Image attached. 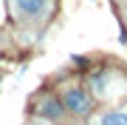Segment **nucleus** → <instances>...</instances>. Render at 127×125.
<instances>
[{
    "instance_id": "obj_1",
    "label": "nucleus",
    "mask_w": 127,
    "mask_h": 125,
    "mask_svg": "<svg viewBox=\"0 0 127 125\" xmlns=\"http://www.w3.org/2000/svg\"><path fill=\"white\" fill-rule=\"evenodd\" d=\"M65 105H68L73 114H88L91 111V100H88V94L82 91V88H68V91H65Z\"/></svg>"
},
{
    "instance_id": "obj_2",
    "label": "nucleus",
    "mask_w": 127,
    "mask_h": 125,
    "mask_svg": "<svg viewBox=\"0 0 127 125\" xmlns=\"http://www.w3.org/2000/svg\"><path fill=\"white\" fill-rule=\"evenodd\" d=\"M14 9L20 17H34L45 11V0H14Z\"/></svg>"
},
{
    "instance_id": "obj_3",
    "label": "nucleus",
    "mask_w": 127,
    "mask_h": 125,
    "mask_svg": "<svg viewBox=\"0 0 127 125\" xmlns=\"http://www.w3.org/2000/svg\"><path fill=\"white\" fill-rule=\"evenodd\" d=\"M99 125H127V111H107V114H102Z\"/></svg>"
},
{
    "instance_id": "obj_4",
    "label": "nucleus",
    "mask_w": 127,
    "mask_h": 125,
    "mask_svg": "<svg viewBox=\"0 0 127 125\" xmlns=\"http://www.w3.org/2000/svg\"><path fill=\"white\" fill-rule=\"evenodd\" d=\"M42 114H51V117H59L62 111H59V105H57L54 100H45V102H42Z\"/></svg>"
},
{
    "instance_id": "obj_5",
    "label": "nucleus",
    "mask_w": 127,
    "mask_h": 125,
    "mask_svg": "<svg viewBox=\"0 0 127 125\" xmlns=\"http://www.w3.org/2000/svg\"><path fill=\"white\" fill-rule=\"evenodd\" d=\"M37 125H45V122H37Z\"/></svg>"
}]
</instances>
